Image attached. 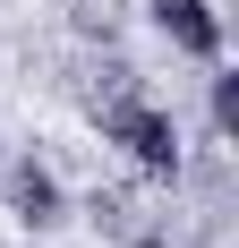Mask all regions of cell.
Masks as SVG:
<instances>
[{
    "mask_svg": "<svg viewBox=\"0 0 239 248\" xmlns=\"http://www.w3.org/2000/svg\"><path fill=\"white\" fill-rule=\"evenodd\" d=\"M94 128H103V146H120L145 180H188V146H179L171 103L137 94V86H128V69H120V86L94 103Z\"/></svg>",
    "mask_w": 239,
    "mask_h": 248,
    "instance_id": "6da1fadb",
    "label": "cell"
},
{
    "mask_svg": "<svg viewBox=\"0 0 239 248\" xmlns=\"http://www.w3.org/2000/svg\"><path fill=\"white\" fill-rule=\"evenodd\" d=\"M0 197H9V223L34 231V240L69 223V188H60V171L43 154H0Z\"/></svg>",
    "mask_w": 239,
    "mask_h": 248,
    "instance_id": "7a4b0ae2",
    "label": "cell"
},
{
    "mask_svg": "<svg viewBox=\"0 0 239 248\" xmlns=\"http://www.w3.org/2000/svg\"><path fill=\"white\" fill-rule=\"evenodd\" d=\"M145 26H154L179 60H196V69H214L222 51H231V26H222L214 0H145Z\"/></svg>",
    "mask_w": 239,
    "mask_h": 248,
    "instance_id": "3957f363",
    "label": "cell"
},
{
    "mask_svg": "<svg viewBox=\"0 0 239 248\" xmlns=\"http://www.w3.org/2000/svg\"><path fill=\"white\" fill-rule=\"evenodd\" d=\"M231 111H239V77L214 60V86H205V128H214V146H231Z\"/></svg>",
    "mask_w": 239,
    "mask_h": 248,
    "instance_id": "277c9868",
    "label": "cell"
},
{
    "mask_svg": "<svg viewBox=\"0 0 239 248\" xmlns=\"http://www.w3.org/2000/svg\"><path fill=\"white\" fill-rule=\"evenodd\" d=\"M128 248H171V231H137V240H128Z\"/></svg>",
    "mask_w": 239,
    "mask_h": 248,
    "instance_id": "5b68a950",
    "label": "cell"
},
{
    "mask_svg": "<svg viewBox=\"0 0 239 248\" xmlns=\"http://www.w3.org/2000/svg\"><path fill=\"white\" fill-rule=\"evenodd\" d=\"M0 154H9V146H0Z\"/></svg>",
    "mask_w": 239,
    "mask_h": 248,
    "instance_id": "8992f818",
    "label": "cell"
}]
</instances>
